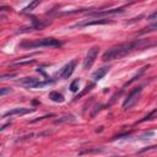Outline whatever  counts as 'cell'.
<instances>
[{
	"label": "cell",
	"mask_w": 157,
	"mask_h": 157,
	"mask_svg": "<svg viewBox=\"0 0 157 157\" xmlns=\"http://www.w3.org/2000/svg\"><path fill=\"white\" fill-rule=\"evenodd\" d=\"M103 151L102 149H98V147H96V149H86V150H82L78 152V155H86V154H95V152H101Z\"/></svg>",
	"instance_id": "obj_15"
},
{
	"label": "cell",
	"mask_w": 157,
	"mask_h": 157,
	"mask_svg": "<svg viewBox=\"0 0 157 157\" xmlns=\"http://www.w3.org/2000/svg\"><path fill=\"white\" fill-rule=\"evenodd\" d=\"M10 77H15V74H6V75H3L1 80H6V78H10Z\"/></svg>",
	"instance_id": "obj_23"
},
{
	"label": "cell",
	"mask_w": 157,
	"mask_h": 157,
	"mask_svg": "<svg viewBox=\"0 0 157 157\" xmlns=\"http://www.w3.org/2000/svg\"><path fill=\"white\" fill-rule=\"evenodd\" d=\"M76 63H77V60L76 59H74V60H71L69 64H66V65L60 70V72L58 74L59 77H62V78H69L70 77L71 74L74 72V69H75V66H76Z\"/></svg>",
	"instance_id": "obj_5"
},
{
	"label": "cell",
	"mask_w": 157,
	"mask_h": 157,
	"mask_svg": "<svg viewBox=\"0 0 157 157\" xmlns=\"http://www.w3.org/2000/svg\"><path fill=\"white\" fill-rule=\"evenodd\" d=\"M98 53H99V47H97V45L92 47L89 50V53H87V55H86V59L84 62V69H85V70H89V69L93 65V63H95Z\"/></svg>",
	"instance_id": "obj_4"
},
{
	"label": "cell",
	"mask_w": 157,
	"mask_h": 157,
	"mask_svg": "<svg viewBox=\"0 0 157 157\" xmlns=\"http://www.w3.org/2000/svg\"><path fill=\"white\" fill-rule=\"evenodd\" d=\"M75 120V117L74 115H64L62 118H58L55 119L54 123L55 124H60V123H66V122H74Z\"/></svg>",
	"instance_id": "obj_12"
},
{
	"label": "cell",
	"mask_w": 157,
	"mask_h": 157,
	"mask_svg": "<svg viewBox=\"0 0 157 157\" xmlns=\"http://www.w3.org/2000/svg\"><path fill=\"white\" fill-rule=\"evenodd\" d=\"M145 69H147V66H145V68H142V69H141V70L139 71V74H137V75H135V76H134V77L131 78V80H130V81H128V82H127V84H125V85H124V87H127L128 85H131V84H133V82H134V81H136V80H137V78H139V77H140V76L142 75V72H144V71H145Z\"/></svg>",
	"instance_id": "obj_14"
},
{
	"label": "cell",
	"mask_w": 157,
	"mask_h": 157,
	"mask_svg": "<svg viewBox=\"0 0 157 157\" xmlns=\"http://www.w3.org/2000/svg\"><path fill=\"white\" fill-rule=\"evenodd\" d=\"M17 82H20V84L22 85H25L27 87H31V89H33V87L38 84L39 81V78H37V77H25V78H21V80H18Z\"/></svg>",
	"instance_id": "obj_9"
},
{
	"label": "cell",
	"mask_w": 157,
	"mask_h": 157,
	"mask_svg": "<svg viewBox=\"0 0 157 157\" xmlns=\"http://www.w3.org/2000/svg\"><path fill=\"white\" fill-rule=\"evenodd\" d=\"M154 31H157V22H155V24H152L150 26L145 27L142 31H140V35H144V33H149V32H154Z\"/></svg>",
	"instance_id": "obj_13"
},
{
	"label": "cell",
	"mask_w": 157,
	"mask_h": 157,
	"mask_svg": "<svg viewBox=\"0 0 157 157\" xmlns=\"http://www.w3.org/2000/svg\"><path fill=\"white\" fill-rule=\"evenodd\" d=\"M127 6H120V7H115V9H110V10H103V11H95L91 12V16L95 17H102V16H110V15H117V14H120L124 11V9Z\"/></svg>",
	"instance_id": "obj_6"
},
{
	"label": "cell",
	"mask_w": 157,
	"mask_h": 157,
	"mask_svg": "<svg viewBox=\"0 0 157 157\" xmlns=\"http://www.w3.org/2000/svg\"><path fill=\"white\" fill-rule=\"evenodd\" d=\"M38 5H39V0H36V1H32V3L30 4V5H27L22 11H25V12L31 11V10H33V9H35L36 6H38Z\"/></svg>",
	"instance_id": "obj_16"
},
{
	"label": "cell",
	"mask_w": 157,
	"mask_h": 157,
	"mask_svg": "<svg viewBox=\"0 0 157 157\" xmlns=\"http://www.w3.org/2000/svg\"><path fill=\"white\" fill-rule=\"evenodd\" d=\"M10 92H12L11 89H9V87H4V89L0 90V96H5L7 93H10Z\"/></svg>",
	"instance_id": "obj_20"
},
{
	"label": "cell",
	"mask_w": 157,
	"mask_h": 157,
	"mask_svg": "<svg viewBox=\"0 0 157 157\" xmlns=\"http://www.w3.org/2000/svg\"><path fill=\"white\" fill-rule=\"evenodd\" d=\"M78 85H80V78H76L75 81L71 82V85H70V91H71V92H76V91L78 90Z\"/></svg>",
	"instance_id": "obj_17"
},
{
	"label": "cell",
	"mask_w": 157,
	"mask_h": 157,
	"mask_svg": "<svg viewBox=\"0 0 157 157\" xmlns=\"http://www.w3.org/2000/svg\"><path fill=\"white\" fill-rule=\"evenodd\" d=\"M147 20H150V21H152V20H157V11H155L154 14H151V15L147 17Z\"/></svg>",
	"instance_id": "obj_22"
},
{
	"label": "cell",
	"mask_w": 157,
	"mask_h": 157,
	"mask_svg": "<svg viewBox=\"0 0 157 157\" xmlns=\"http://www.w3.org/2000/svg\"><path fill=\"white\" fill-rule=\"evenodd\" d=\"M109 20L107 18H99V20H92V21H81L78 24L75 25V27H85V26H95V25H106V24H109Z\"/></svg>",
	"instance_id": "obj_8"
},
{
	"label": "cell",
	"mask_w": 157,
	"mask_h": 157,
	"mask_svg": "<svg viewBox=\"0 0 157 157\" xmlns=\"http://www.w3.org/2000/svg\"><path fill=\"white\" fill-rule=\"evenodd\" d=\"M35 63V59H28V60H26V62H17V63H15L14 65L15 66H24V65H30V64H33Z\"/></svg>",
	"instance_id": "obj_19"
},
{
	"label": "cell",
	"mask_w": 157,
	"mask_h": 157,
	"mask_svg": "<svg viewBox=\"0 0 157 157\" xmlns=\"http://www.w3.org/2000/svg\"><path fill=\"white\" fill-rule=\"evenodd\" d=\"M108 70H109V68H108V66H103V68L98 69V70H96L93 74H92V78H93L95 81H99V80H102V78L106 76V74L108 72Z\"/></svg>",
	"instance_id": "obj_10"
},
{
	"label": "cell",
	"mask_w": 157,
	"mask_h": 157,
	"mask_svg": "<svg viewBox=\"0 0 157 157\" xmlns=\"http://www.w3.org/2000/svg\"><path fill=\"white\" fill-rule=\"evenodd\" d=\"M130 135V133H125V134H119V135H115L114 136V139H123V137H125V136H129Z\"/></svg>",
	"instance_id": "obj_21"
},
{
	"label": "cell",
	"mask_w": 157,
	"mask_h": 157,
	"mask_svg": "<svg viewBox=\"0 0 157 157\" xmlns=\"http://www.w3.org/2000/svg\"><path fill=\"white\" fill-rule=\"evenodd\" d=\"M49 98L53 101V102H57V103H63L64 102V96L62 93H59L58 91H52V92H49Z\"/></svg>",
	"instance_id": "obj_11"
},
{
	"label": "cell",
	"mask_w": 157,
	"mask_h": 157,
	"mask_svg": "<svg viewBox=\"0 0 157 157\" xmlns=\"http://www.w3.org/2000/svg\"><path fill=\"white\" fill-rule=\"evenodd\" d=\"M33 108H14L11 110H9V112L4 113L3 114V118H6V117H12V115H24V114H28V113H32L33 112Z\"/></svg>",
	"instance_id": "obj_7"
},
{
	"label": "cell",
	"mask_w": 157,
	"mask_h": 157,
	"mask_svg": "<svg viewBox=\"0 0 157 157\" xmlns=\"http://www.w3.org/2000/svg\"><path fill=\"white\" fill-rule=\"evenodd\" d=\"M62 43L54 38H42L35 41H27V42H21L18 47L32 49V48H43V47H60Z\"/></svg>",
	"instance_id": "obj_2"
},
{
	"label": "cell",
	"mask_w": 157,
	"mask_h": 157,
	"mask_svg": "<svg viewBox=\"0 0 157 157\" xmlns=\"http://www.w3.org/2000/svg\"><path fill=\"white\" fill-rule=\"evenodd\" d=\"M141 91H142V87H136V89H134L128 95V97L125 98V101H124V103H123V107L124 108H130L131 106H134L136 103V101L139 99V96L141 93Z\"/></svg>",
	"instance_id": "obj_3"
},
{
	"label": "cell",
	"mask_w": 157,
	"mask_h": 157,
	"mask_svg": "<svg viewBox=\"0 0 157 157\" xmlns=\"http://www.w3.org/2000/svg\"><path fill=\"white\" fill-rule=\"evenodd\" d=\"M145 45H149V41L147 39H135V41H131V42H128V43L115 45V47L110 48L102 55V59L104 62L120 59L123 57H125V55H128L129 53H131L133 50L142 49Z\"/></svg>",
	"instance_id": "obj_1"
},
{
	"label": "cell",
	"mask_w": 157,
	"mask_h": 157,
	"mask_svg": "<svg viewBox=\"0 0 157 157\" xmlns=\"http://www.w3.org/2000/svg\"><path fill=\"white\" fill-rule=\"evenodd\" d=\"M157 114V109H155V110H152V112L150 113V114H147L146 115V117L145 118H142L141 119V120L139 122V123H142V122H146V120H151V119H152V117H155V115Z\"/></svg>",
	"instance_id": "obj_18"
}]
</instances>
